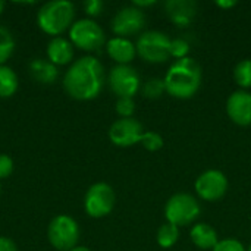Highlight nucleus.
Returning <instances> with one entry per match:
<instances>
[{"label":"nucleus","mask_w":251,"mask_h":251,"mask_svg":"<svg viewBox=\"0 0 251 251\" xmlns=\"http://www.w3.org/2000/svg\"><path fill=\"white\" fill-rule=\"evenodd\" d=\"M103 84V65L93 56H84L75 60L63 76L65 91L76 100H91L97 97Z\"/></svg>","instance_id":"1"},{"label":"nucleus","mask_w":251,"mask_h":251,"mask_svg":"<svg viewBox=\"0 0 251 251\" xmlns=\"http://www.w3.org/2000/svg\"><path fill=\"white\" fill-rule=\"evenodd\" d=\"M163 81L166 91L171 96L176 99H190L200 87L201 69L194 59L184 57L169 68Z\"/></svg>","instance_id":"2"},{"label":"nucleus","mask_w":251,"mask_h":251,"mask_svg":"<svg viewBox=\"0 0 251 251\" xmlns=\"http://www.w3.org/2000/svg\"><path fill=\"white\" fill-rule=\"evenodd\" d=\"M75 6L68 0H51L44 3L37 13V24L43 32L59 37L72 26Z\"/></svg>","instance_id":"3"},{"label":"nucleus","mask_w":251,"mask_h":251,"mask_svg":"<svg viewBox=\"0 0 251 251\" xmlns=\"http://www.w3.org/2000/svg\"><path fill=\"white\" fill-rule=\"evenodd\" d=\"M50 244L60 251H71L79 240V226L76 221L68 215H59L51 219L47 228Z\"/></svg>","instance_id":"4"},{"label":"nucleus","mask_w":251,"mask_h":251,"mask_svg":"<svg viewBox=\"0 0 251 251\" xmlns=\"http://www.w3.org/2000/svg\"><path fill=\"white\" fill-rule=\"evenodd\" d=\"M199 215H200V206L197 200L187 193H179L172 196L165 207V216L168 222L176 226H185L194 222L199 218Z\"/></svg>","instance_id":"5"},{"label":"nucleus","mask_w":251,"mask_h":251,"mask_svg":"<svg viewBox=\"0 0 251 251\" xmlns=\"http://www.w3.org/2000/svg\"><path fill=\"white\" fill-rule=\"evenodd\" d=\"M69 40L72 46H76L81 50L94 51L103 46L104 32L93 19H79L69 28Z\"/></svg>","instance_id":"6"},{"label":"nucleus","mask_w":251,"mask_h":251,"mask_svg":"<svg viewBox=\"0 0 251 251\" xmlns=\"http://www.w3.org/2000/svg\"><path fill=\"white\" fill-rule=\"evenodd\" d=\"M135 49L144 60L150 63H162L171 56V40L165 32L147 31L140 35Z\"/></svg>","instance_id":"7"},{"label":"nucleus","mask_w":251,"mask_h":251,"mask_svg":"<svg viewBox=\"0 0 251 251\" xmlns=\"http://www.w3.org/2000/svg\"><path fill=\"white\" fill-rule=\"evenodd\" d=\"M115 206V191L106 182L93 184L84 199V207L88 216L91 218H103L112 212Z\"/></svg>","instance_id":"8"},{"label":"nucleus","mask_w":251,"mask_h":251,"mask_svg":"<svg viewBox=\"0 0 251 251\" xmlns=\"http://www.w3.org/2000/svg\"><path fill=\"white\" fill-rule=\"evenodd\" d=\"M109 85L119 99L132 97L140 88V76L134 68L128 65H118L110 71Z\"/></svg>","instance_id":"9"},{"label":"nucleus","mask_w":251,"mask_h":251,"mask_svg":"<svg viewBox=\"0 0 251 251\" xmlns=\"http://www.w3.org/2000/svg\"><path fill=\"white\" fill-rule=\"evenodd\" d=\"M143 135V125L134 118H121L113 122L109 129L110 141L119 147H129L137 143H141Z\"/></svg>","instance_id":"10"},{"label":"nucleus","mask_w":251,"mask_h":251,"mask_svg":"<svg viewBox=\"0 0 251 251\" xmlns=\"http://www.w3.org/2000/svg\"><path fill=\"white\" fill-rule=\"evenodd\" d=\"M226 190L228 179L221 171H206L196 181V191L206 201H216L222 199Z\"/></svg>","instance_id":"11"},{"label":"nucleus","mask_w":251,"mask_h":251,"mask_svg":"<svg viewBox=\"0 0 251 251\" xmlns=\"http://www.w3.org/2000/svg\"><path fill=\"white\" fill-rule=\"evenodd\" d=\"M146 24V18L141 9L135 7V6H128L121 9L113 21H112V29L116 35L119 37H126V35H132L137 34Z\"/></svg>","instance_id":"12"},{"label":"nucleus","mask_w":251,"mask_h":251,"mask_svg":"<svg viewBox=\"0 0 251 251\" xmlns=\"http://www.w3.org/2000/svg\"><path fill=\"white\" fill-rule=\"evenodd\" d=\"M229 118L241 126L251 124V94L247 91H235L226 101Z\"/></svg>","instance_id":"13"},{"label":"nucleus","mask_w":251,"mask_h":251,"mask_svg":"<svg viewBox=\"0 0 251 251\" xmlns=\"http://www.w3.org/2000/svg\"><path fill=\"white\" fill-rule=\"evenodd\" d=\"M165 7L171 21L178 26L190 25L197 13V4L193 0H171L166 1Z\"/></svg>","instance_id":"14"},{"label":"nucleus","mask_w":251,"mask_h":251,"mask_svg":"<svg viewBox=\"0 0 251 251\" xmlns=\"http://www.w3.org/2000/svg\"><path fill=\"white\" fill-rule=\"evenodd\" d=\"M74 57V46L69 40L63 37H53L47 44V59L59 66L68 65Z\"/></svg>","instance_id":"15"},{"label":"nucleus","mask_w":251,"mask_h":251,"mask_svg":"<svg viewBox=\"0 0 251 251\" xmlns=\"http://www.w3.org/2000/svg\"><path fill=\"white\" fill-rule=\"evenodd\" d=\"M106 50H107V54L119 65H128L137 53L135 46L128 38H124V37H115L109 40Z\"/></svg>","instance_id":"16"},{"label":"nucleus","mask_w":251,"mask_h":251,"mask_svg":"<svg viewBox=\"0 0 251 251\" xmlns=\"http://www.w3.org/2000/svg\"><path fill=\"white\" fill-rule=\"evenodd\" d=\"M29 74L31 76L40 84H53L57 79L59 71L57 66L53 65L49 59H34L29 63Z\"/></svg>","instance_id":"17"},{"label":"nucleus","mask_w":251,"mask_h":251,"mask_svg":"<svg viewBox=\"0 0 251 251\" xmlns=\"http://www.w3.org/2000/svg\"><path fill=\"white\" fill-rule=\"evenodd\" d=\"M191 241L201 250H213L219 243L216 229L207 224H197L196 226H193Z\"/></svg>","instance_id":"18"},{"label":"nucleus","mask_w":251,"mask_h":251,"mask_svg":"<svg viewBox=\"0 0 251 251\" xmlns=\"http://www.w3.org/2000/svg\"><path fill=\"white\" fill-rule=\"evenodd\" d=\"M18 90V76L15 71L6 65H0V97H12Z\"/></svg>","instance_id":"19"},{"label":"nucleus","mask_w":251,"mask_h":251,"mask_svg":"<svg viewBox=\"0 0 251 251\" xmlns=\"http://www.w3.org/2000/svg\"><path fill=\"white\" fill-rule=\"evenodd\" d=\"M178 237H179L178 226L169 222L163 224L157 231V243L163 249H171L172 246H175L178 241Z\"/></svg>","instance_id":"20"},{"label":"nucleus","mask_w":251,"mask_h":251,"mask_svg":"<svg viewBox=\"0 0 251 251\" xmlns=\"http://www.w3.org/2000/svg\"><path fill=\"white\" fill-rule=\"evenodd\" d=\"M13 50H15L13 35L6 26L0 25V65H3L13 54Z\"/></svg>","instance_id":"21"},{"label":"nucleus","mask_w":251,"mask_h":251,"mask_svg":"<svg viewBox=\"0 0 251 251\" xmlns=\"http://www.w3.org/2000/svg\"><path fill=\"white\" fill-rule=\"evenodd\" d=\"M234 76L238 85L244 87V88H250L251 87V60L246 59L243 62H240L235 66L234 71Z\"/></svg>","instance_id":"22"},{"label":"nucleus","mask_w":251,"mask_h":251,"mask_svg":"<svg viewBox=\"0 0 251 251\" xmlns=\"http://www.w3.org/2000/svg\"><path fill=\"white\" fill-rule=\"evenodd\" d=\"M166 91L165 87V81L159 79V78H151L146 82V85L143 87V94L149 99H157L160 97L163 93Z\"/></svg>","instance_id":"23"},{"label":"nucleus","mask_w":251,"mask_h":251,"mask_svg":"<svg viewBox=\"0 0 251 251\" xmlns=\"http://www.w3.org/2000/svg\"><path fill=\"white\" fill-rule=\"evenodd\" d=\"M141 144L143 147H146L149 151H157L162 149L163 146V138L157 134V132H153V131H147L144 132L143 138H141Z\"/></svg>","instance_id":"24"},{"label":"nucleus","mask_w":251,"mask_h":251,"mask_svg":"<svg viewBox=\"0 0 251 251\" xmlns=\"http://www.w3.org/2000/svg\"><path fill=\"white\" fill-rule=\"evenodd\" d=\"M190 51V44L184 40V38H175L171 40V49L169 53L171 56L176 57V60L187 57V53Z\"/></svg>","instance_id":"25"},{"label":"nucleus","mask_w":251,"mask_h":251,"mask_svg":"<svg viewBox=\"0 0 251 251\" xmlns=\"http://www.w3.org/2000/svg\"><path fill=\"white\" fill-rule=\"evenodd\" d=\"M116 112L122 118H131L135 112V103L132 97H121L116 101Z\"/></svg>","instance_id":"26"},{"label":"nucleus","mask_w":251,"mask_h":251,"mask_svg":"<svg viewBox=\"0 0 251 251\" xmlns=\"http://www.w3.org/2000/svg\"><path fill=\"white\" fill-rule=\"evenodd\" d=\"M213 251H246V249L237 240H222L216 244Z\"/></svg>","instance_id":"27"},{"label":"nucleus","mask_w":251,"mask_h":251,"mask_svg":"<svg viewBox=\"0 0 251 251\" xmlns=\"http://www.w3.org/2000/svg\"><path fill=\"white\" fill-rule=\"evenodd\" d=\"M13 171V160L7 154H0V179L7 178Z\"/></svg>","instance_id":"28"},{"label":"nucleus","mask_w":251,"mask_h":251,"mask_svg":"<svg viewBox=\"0 0 251 251\" xmlns=\"http://www.w3.org/2000/svg\"><path fill=\"white\" fill-rule=\"evenodd\" d=\"M101 9H103V1H100V0H87L84 3V10L90 16L100 15L101 13Z\"/></svg>","instance_id":"29"},{"label":"nucleus","mask_w":251,"mask_h":251,"mask_svg":"<svg viewBox=\"0 0 251 251\" xmlns=\"http://www.w3.org/2000/svg\"><path fill=\"white\" fill-rule=\"evenodd\" d=\"M0 251H18L15 243L6 237H0Z\"/></svg>","instance_id":"30"},{"label":"nucleus","mask_w":251,"mask_h":251,"mask_svg":"<svg viewBox=\"0 0 251 251\" xmlns=\"http://www.w3.org/2000/svg\"><path fill=\"white\" fill-rule=\"evenodd\" d=\"M216 4H218V6H221V7H232V6H235L237 3H235V1H232V0H229V1L219 0V1H216Z\"/></svg>","instance_id":"31"},{"label":"nucleus","mask_w":251,"mask_h":251,"mask_svg":"<svg viewBox=\"0 0 251 251\" xmlns=\"http://www.w3.org/2000/svg\"><path fill=\"white\" fill-rule=\"evenodd\" d=\"M150 4H154V1H134V6L135 7H141V6H150Z\"/></svg>","instance_id":"32"},{"label":"nucleus","mask_w":251,"mask_h":251,"mask_svg":"<svg viewBox=\"0 0 251 251\" xmlns=\"http://www.w3.org/2000/svg\"><path fill=\"white\" fill-rule=\"evenodd\" d=\"M71 251H91L90 249H87V247H84V246H76L75 249H72Z\"/></svg>","instance_id":"33"},{"label":"nucleus","mask_w":251,"mask_h":251,"mask_svg":"<svg viewBox=\"0 0 251 251\" xmlns=\"http://www.w3.org/2000/svg\"><path fill=\"white\" fill-rule=\"evenodd\" d=\"M3 9H4V3H3V1L0 0V13L3 12Z\"/></svg>","instance_id":"34"},{"label":"nucleus","mask_w":251,"mask_h":251,"mask_svg":"<svg viewBox=\"0 0 251 251\" xmlns=\"http://www.w3.org/2000/svg\"><path fill=\"white\" fill-rule=\"evenodd\" d=\"M249 251H251V246H250V247H249Z\"/></svg>","instance_id":"35"},{"label":"nucleus","mask_w":251,"mask_h":251,"mask_svg":"<svg viewBox=\"0 0 251 251\" xmlns=\"http://www.w3.org/2000/svg\"><path fill=\"white\" fill-rule=\"evenodd\" d=\"M0 191H1V185H0Z\"/></svg>","instance_id":"36"}]
</instances>
